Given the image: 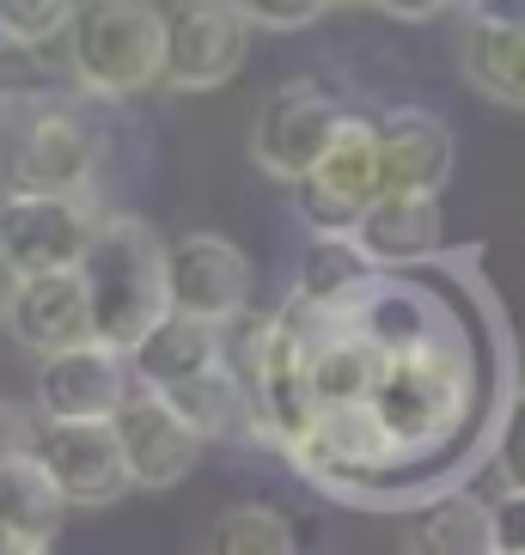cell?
Masks as SVG:
<instances>
[{"label": "cell", "mask_w": 525, "mask_h": 555, "mask_svg": "<svg viewBox=\"0 0 525 555\" xmlns=\"http://www.w3.org/2000/svg\"><path fill=\"white\" fill-rule=\"evenodd\" d=\"M13 104H18V99H13V92H7V86H0V122L13 116Z\"/></svg>", "instance_id": "obj_34"}, {"label": "cell", "mask_w": 525, "mask_h": 555, "mask_svg": "<svg viewBox=\"0 0 525 555\" xmlns=\"http://www.w3.org/2000/svg\"><path fill=\"white\" fill-rule=\"evenodd\" d=\"M80 13V0H0V37L18 50H43L55 37H67Z\"/></svg>", "instance_id": "obj_24"}, {"label": "cell", "mask_w": 525, "mask_h": 555, "mask_svg": "<svg viewBox=\"0 0 525 555\" xmlns=\"http://www.w3.org/2000/svg\"><path fill=\"white\" fill-rule=\"evenodd\" d=\"M373 409L392 427V440L404 446V457L440 452L471 409V354H464L459 324L415 348H397L373 391Z\"/></svg>", "instance_id": "obj_2"}, {"label": "cell", "mask_w": 525, "mask_h": 555, "mask_svg": "<svg viewBox=\"0 0 525 555\" xmlns=\"http://www.w3.org/2000/svg\"><path fill=\"white\" fill-rule=\"evenodd\" d=\"M135 397V366L111 343H80L43 354L37 366V415L43 422H116V409Z\"/></svg>", "instance_id": "obj_7"}, {"label": "cell", "mask_w": 525, "mask_h": 555, "mask_svg": "<svg viewBox=\"0 0 525 555\" xmlns=\"http://www.w3.org/2000/svg\"><path fill=\"white\" fill-rule=\"evenodd\" d=\"M379 262L361 250L355 232H312L306 250H299V275H294V294L318 311H355L367 294L379 287Z\"/></svg>", "instance_id": "obj_17"}, {"label": "cell", "mask_w": 525, "mask_h": 555, "mask_svg": "<svg viewBox=\"0 0 525 555\" xmlns=\"http://www.w3.org/2000/svg\"><path fill=\"white\" fill-rule=\"evenodd\" d=\"M104 214L92 196H50V190H7L0 196V245L25 275L80 269Z\"/></svg>", "instance_id": "obj_4"}, {"label": "cell", "mask_w": 525, "mask_h": 555, "mask_svg": "<svg viewBox=\"0 0 525 555\" xmlns=\"http://www.w3.org/2000/svg\"><path fill=\"white\" fill-rule=\"evenodd\" d=\"M464 80L495 104H525V25H476L459 50Z\"/></svg>", "instance_id": "obj_22"}, {"label": "cell", "mask_w": 525, "mask_h": 555, "mask_svg": "<svg viewBox=\"0 0 525 555\" xmlns=\"http://www.w3.org/2000/svg\"><path fill=\"white\" fill-rule=\"evenodd\" d=\"M165 397H171V409L196 427L202 440H232V434H251V427H257L251 378L232 373L227 360L208 366V373H196V378H183V385H171Z\"/></svg>", "instance_id": "obj_19"}, {"label": "cell", "mask_w": 525, "mask_h": 555, "mask_svg": "<svg viewBox=\"0 0 525 555\" xmlns=\"http://www.w3.org/2000/svg\"><path fill=\"white\" fill-rule=\"evenodd\" d=\"M373 7H379V13H392V18H410V25L446 13V0H373Z\"/></svg>", "instance_id": "obj_32"}, {"label": "cell", "mask_w": 525, "mask_h": 555, "mask_svg": "<svg viewBox=\"0 0 525 555\" xmlns=\"http://www.w3.org/2000/svg\"><path fill=\"white\" fill-rule=\"evenodd\" d=\"M208 555H299L287 513L269 501H232L208 531Z\"/></svg>", "instance_id": "obj_23"}, {"label": "cell", "mask_w": 525, "mask_h": 555, "mask_svg": "<svg viewBox=\"0 0 525 555\" xmlns=\"http://www.w3.org/2000/svg\"><path fill=\"white\" fill-rule=\"evenodd\" d=\"M116 434H123V452H129L135 489H178L202 464V446H208L171 409V397L148 391V385H135V397L116 409Z\"/></svg>", "instance_id": "obj_12"}, {"label": "cell", "mask_w": 525, "mask_h": 555, "mask_svg": "<svg viewBox=\"0 0 525 555\" xmlns=\"http://www.w3.org/2000/svg\"><path fill=\"white\" fill-rule=\"evenodd\" d=\"M99 178V134L80 111H37L13 141V190L50 196H92Z\"/></svg>", "instance_id": "obj_11"}, {"label": "cell", "mask_w": 525, "mask_h": 555, "mask_svg": "<svg viewBox=\"0 0 525 555\" xmlns=\"http://www.w3.org/2000/svg\"><path fill=\"white\" fill-rule=\"evenodd\" d=\"M495 531H501V550L525 555V489H501V501H495Z\"/></svg>", "instance_id": "obj_29"}, {"label": "cell", "mask_w": 525, "mask_h": 555, "mask_svg": "<svg viewBox=\"0 0 525 555\" xmlns=\"http://www.w3.org/2000/svg\"><path fill=\"white\" fill-rule=\"evenodd\" d=\"M251 257L220 232H183L171 238V311H190V318H208V324L227 330L232 318H245L251 306Z\"/></svg>", "instance_id": "obj_9"}, {"label": "cell", "mask_w": 525, "mask_h": 555, "mask_svg": "<svg viewBox=\"0 0 525 555\" xmlns=\"http://www.w3.org/2000/svg\"><path fill=\"white\" fill-rule=\"evenodd\" d=\"M37 434H43V422H31L18 403H0V457L37 452Z\"/></svg>", "instance_id": "obj_28"}, {"label": "cell", "mask_w": 525, "mask_h": 555, "mask_svg": "<svg viewBox=\"0 0 525 555\" xmlns=\"http://www.w3.org/2000/svg\"><path fill=\"white\" fill-rule=\"evenodd\" d=\"M294 214L306 220V232H355L367 208H355L343 190H330V183L312 171V178L294 183Z\"/></svg>", "instance_id": "obj_25"}, {"label": "cell", "mask_w": 525, "mask_h": 555, "mask_svg": "<svg viewBox=\"0 0 525 555\" xmlns=\"http://www.w3.org/2000/svg\"><path fill=\"white\" fill-rule=\"evenodd\" d=\"M330 7H336V0H239V13H245L251 25H262V31H306V25H318Z\"/></svg>", "instance_id": "obj_26"}, {"label": "cell", "mask_w": 525, "mask_h": 555, "mask_svg": "<svg viewBox=\"0 0 525 555\" xmlns=\"http://www.w3.org/2000/svg\"><path fill=\"white\" fill-rule=\"evenodd\" d=\"M67 519V494L37 452L0 457V525L31 543H50Z\"/></svg>", "instance_id": "obj_20"}, {"label": "cell", "mask_w": 525, "mask_h": 555, "mask_svg": "<svg viewBox=\"0 0 525 555\" xmlns=\"http://www.w3.org/2000/svg\"><path fill=\"white\" fill-rule=\"evenodd\" d=\"M37 457L62 482L67 506H111L135 489V470H129V452H123L116 422H43Z\"/></svg>", "instance_id": "obj_8"}, {"label": "cell", "mask_w": 525, "mask_h": 555, "mask_svg": "<svg viewBox=\"0 0 525 555\" xmlns=\"http://www.w3.org/2000/svg\"><path fill=\"white\" fill-rule=\"evenodd\" d=\"M318 178L330 183V190H343L355 208H373L379 196H385V153H379V116H361L348 111L343 129H336V141H330V153L318 159Z\"/></svg>", "instance_id": "obj_21"}, {"label": "cell", "mask_w": 525, "mask_h": 555, "mask_svg": "<svg viewBox=\"0 0 525 555\" xmlns=\"http://www.w3.org/2000/svg\"><path fill=\"white\" fill-rule=\"evenodd\" d=\"M251 50V18L239 0H171L165 13V92H214Z\"/></svg>", "instance_id": "obj_5"}, {"label": "cell", "mask_w": 525, "mask_h": 555, "mask_svg": "<svg viewBox=\"0 0 525 555\" xmlns=\"http://www.w3.org/2000/svg\"><path fill=\"white\" fill-rule=\"evenodd\" d=\"M74 86L104 104L165 86V7L159 0H80L67 25Z\"/></svg>", "instance_id": "obj_3"}, {"label": "cell", "mask_w": 525, "mask_h": 555, "mask_svg": "<svg viewBox=\"0 0 525 555\" xmlns=\"http://www.w3.org/2000/svg\"><path fill=\"white\" fill-rule=\"evenodd\" d=\"M80 275L92 294L99 343L123 348V354L171 311V245L141 214H104Z\"/></svg>", "instance_id": "obj_1"}, {"label": "cell", "mask_w": 525, "mask_h": 555, "mask_svg": "<svg viewBox=\"0 0 525 555\" xmlns=\"http://www.w3.org/2000/svg\"><path fill=\"white\" fill-rule=\"evenodd\" d=\"M294 464L306 476L343 482V476H379L410 464L404 446L392 440V427L379 422L373 403H343V409H318L312 427L294 440Z\"/></svg>", "instance_id": "obj_10"}, {"label": "cell", "mask_w": 525, "mask_h": 555, "mask_svg": "<svg viewBox=\"0 0 525 555\" xmlns=\"http://www.w3.org/2000/svg\"><path fill=\"white\" fill-rule=\"evenodd\" d=\"M361 250L379 262V269H410V262L434 257L446 238V220H440V196H410V190H385L373 208L361 214L355 227Z\"/></svg>", "instance_id": "obj_16"}, {"label": "cell", "mask_w": 525, "mask_h": 555, "mask_svg": "<svg viewBox=\"0 0 525 555\" xmlns=\"http://www.w3.org/2000/svg\"><path fill=\"white\" fill-rule=\"evenodd\" d=\"M410 555H501L495 501H483L471 489L434 494L410 519Z\"/></svg>", "instance_id": "obj_18"}, {"label": "cell", "mask_w": 525, "mask_h": 555, "mask_svg": "<svg viewBox=\"0 0 525 555\" xmlns=\"http://www.w3.org/2000/svg\"><path fill=\"white\" fill-rule=\"evenodd\" d=\"M379 153H385V190H410V196H440L459 171V141L446 116L422 104L379 116Z\"/></svg>", "instance_id": "obj_13"}, {"label": "cell", "mask_w": 525, "mask_h": 555, "mask_svg": "<svg viewBox=\"0 0 525 555\" xmlns=\"http://www.w3.org/2000/svg\"><path fill=\"white\" fill-rule=\"evenodd\" d=\"M520 391H525V348H520Z\"/></svg>", "instance_id": "obj_35"}, {"label": "cell", "mask_w": 525, "mask_h": 555, "mask_svg": "<svg viewBox=\"0 0 525 555\" xmlns=\"http://www.w3.org/2000/svg\"><path fill=\"white\" fill-rule=\"evenodd\" d=\"M25 269H18L13 257H7V245H0V324H13V311H18V294H25Z\"/></svg>", "instance_id": "obj_30"}, {"label": "cell", "mask_w": 525, "mask_h": 555, "mask_svg": "<svg viewBox=\"0 0 525 555\" xmlns=\"http://www.w3.org/2000/svg\"><path fill=\"white\" fill-rule=\"evenodd\" d=\"M227 360V343H220V324L208 318H190V311H165L159 324L129 348V366H135V385L148 391H171L183 378L208 373Z\"/></svg>", "instance_id": "obj_15"}, {"label": "cell", "mask_w": 525, "mask_h": 555, "mask_svg": "<svg viewBox=\"0 0 525 555\" xmlns=\"http://www.w3.org/2000/svg\"><path fill=\"white\" fill-rule=\"evenodd\" d=\"M501 555H513V550H501Z\"/></svg>", "instance_id": "obj_36"}, {"label": "cell", "mask_w": 525, "mask_h": 555, "mask_svg": "<svg viewBox=\"0 0 525 555\" xmlns=\"http://www.w3.org/2000/svg\"><path fill=\"white\" fill-rule=\"evenodd\" d=\"M495 476H501V489H525V391L508 403V422L495 440Z\"/></svg>", "instance_id": "obj_27"}, {"label": "cell", "mask_w": 525, "mask_h": 555, "mask_svg": "<svg viewBox=\"0 0 525 555\" xmlns=\"http://www.w3.org/2000/svg\"><path fill=\"white\" fill-rule=\"evenodd\" d=\"M476 25H525V0H471Z\"/></svg>", "instance_id": "obj_31"}, {"label": "cell", "mask_w": 525, "mask_h": 555, "mask_svg": "<svg viewBox=\"0 0 525 555\" xmlns=\"http://www.w3.org/2000/svg\"><path fill=\"white\" fill-rule=\"evenodd\" d=\"M18 348L31 354H62V348H80L99 336V318H92V294H86L80 269H62V275H31L25 294H18L13 324Z\"/></svg>", "instance_id": "obj_14"}, {"label": "cell", "mask_w": 525, "mask_h": 555, "mask_svg": "<svg viewBox=\"0 0 525 555\" xmlns=\"http://www.w3.org/2000/svg\"><path fill=\"white\" fill-rule=\"evenodd\" d=\"M343 116L348 111L330 99L318 80H287L276 99L257 111V122H251V159H257L276 183L294 190L299 178L318 171V159L330 153V141L343 129Z\"/></svg>", "instance_id": "obj_6"}, {"label": "cell", "mask_w": 525, "mask_h": 555, "mask_svg": "<svg viewBox=\"0 0 525 555\" xmlns=\"http://www.w3.org/2000/svg\"><path fill=\"white\" fill-rule=\"evenodd\" d=\"M0 555H50V543H31V538H18V531L0 525Z\"/></svg>", "instance_id": "obj_33"}]
</instances>
